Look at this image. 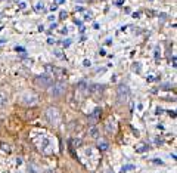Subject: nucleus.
Returning <instances> with one entry per match:
<instances>
[{
    "instance_id": "nucleus-1",
    "label": "nucleus",
    "mask_w": 177,
    "mask_h": 173,
    "mask_svg": "<svg viewBox=\"0 0 177 173\" xmlns=\"http://www.w3.org/2000/svg\"><path fill=\"white\" fill-rule=\"evenodd\" d=\"M64 93H65V84L64 83H56V84H53V88L50 89V95L53 98H59Z\"/></svg>"
},
{
    "instance_id": "nucleus-2",
    "label": "nucleus",
    "mask_w": 177,
    "mask_h": 173,
    "mask_svg": "<svg viewBox=\"0 0 177 173\" xmlns=\"http://www.w3.org/2000/svg\"><path fill=\"white\" fill-rule=\"evenodd\" d=\"M36 84L41 89H47L52 86V80L46 75H39V77H36Z\"/></svg>"
},
{
    "instance_id": "nucleus-3",
    "label": "nucleus",
    "mask_w": 177,
    "mask_h": 173,
    "mask_svg": "<svg viewBox=\"0 0 177 173\" xmlns=\"http://www.w3.org/2000/svg\"><path fill=\"white\" fill-rule=\"evenodd\" d=\"M46 114H47V118H49V121H50L52 124H58V123H59L61 116H59V113H58L56 108H49Z\"/></svg>"
},
{
    "instance_id": "nucleus-4",
    "label": "nucleus",
    "mask_w": 177,
    "mask_h": 173,
    "mask_svg": "<svg viewBox=\"0 0 177 173\" xmlns=\"http://www.w3.org/2000/svg\"><path fill=\"white\" fill-rule=\"evenodd\" d=\"M88 135H90L92 138H98V136H99V132H98L96 127H92L90 130H88Z\"/></svg>"
}]
</instances>
